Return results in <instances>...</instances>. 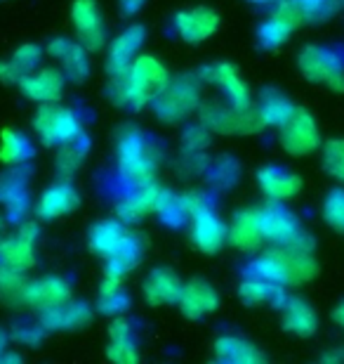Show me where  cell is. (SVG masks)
Wrapping results in <instances>:
<instances>
[{
  "mask_svg": "<svg viewBox=\"0 0 344 364\" xmlns=\"http://www.w3.org/2000/svg\"><path fill=\"white\" fill-rule=\"evenodd\" d=\"M87 151H90V140H87L85 133L80 135L76 142H69V144L57 147V156H55L57 176H60L62 180H71L80 171V166L85 164Z\"/></svg>",
  "mask_w": 344,
  "mask_h": 364,
  "instance_id": "35",
  "label": "cell"
},
{
  "mask_svg": "<svg viewBox=\"0 0 344 364\" xmlns=\"http://www.w3.org/2000/svg\"><path fill=\"white\" fill-rule=\"evenodd\" d=\"M278 144L288 156L302 159L314 154L316 149H321L323 137H321V128L311 112L297 107L288 121L278 128Z\"/></svg>",
  "mask_w": 344,
  "mask_h": 364,
  "instance_id": "7",
  "label": "cell"
},
{
  "mask_svg": "<svg viewBox=\"0 0 344 364\" xmlns=\"http://www.w3.org/2000/svg\"><path fill=\"white\" fill-rule=\"evenodd\" d=\"M106 358L113 364H135L139 362L137 338H109Z\"/></svg>",
  "mask_w": 344,
  "mask_h": 364,
  "instance_id": "42",
  "label": "cell"
},
{
  "mask_svg": "<svg viewBox=\"0 0 344 364\" xmlns=\"http://www.w3.org/2000/svg\"><path fill=\"white\" fill-rule=\"evenodd\" d=\"M26 272L12 270L7 265H0V301L7 305H21L26 289Z\"/></svg>",
  "mask_w": 344,
  "mask_h": 364,
  "instance_id": "38",
  "label": "cell"
},
{
  "mask_svg": "<svg viewBox=\"0 0 344 364\" xmlns=\"http://www.w3.org/2000/svg\"><path fill=\"white\" fill-rule=\"evenodd\" d=\"M203 176H206V180L210 182L212 189L224 192V189H231L240 180V164L229 154L217 156L215 161L208 164V168Z\"/></svg>",
  "mask_w": 344,
  "mask_h": 364,
  "instance_id": "37",
  "label": "cell"
},
{
  "mask_svg": "<svg viewBox=\"0 0 344 364\" xmlns=\"http://www.w3.org/2000/svg\"><path fill=\"white\" fill-rule=\"evenodd\" d=\"M226 235H229L231 246H236L240 253H255L265 246V235H262L260 228V213L257 208L248 206V208H238L236 213L231 215V220L226 223Z\"/></svg>",
  "mask_w": 344,
  "mask_h": 364,
  "instance_id": "19",
  "label": "cell"
},
{
  "mask_svg": "<svg viewBox=\"0 0 344 364\" xmlns=\"http://www.w3.org/2000/svg\"><path fill=\"white\" fill-rule=\"evenodd\" d=\"M212 142V133L208 126H203L201 121L196 123H189L182 133V147L184 151H206Z\"/></svg>",
  "mask_w": 344,
  "mask_h": 364,
  "instance_id": "44",
  "label": "cell"
},
{
  "mask_svg": "<svg viewBox=\"0 0 344 364\" xmlns=\"http://www.w3.org/2000/svg\"><path fill=\"white\" fill-rule=\"evenodd\" d=\"M304 14V24H323L344 10V0H297Z\"/></svg>",
  "mask_w": 344,
  "mask_h": 364,
  "instance_id": "40",
  "label": "cell"
},
{
  "mask_svg": "<svg viewBox=\"0 0 344 364\" xmlns=\"http://www.w3.org/2000/svg\"><path fill=\"white\" fill-rule=\"evenodd\" d=\"M128 74L135 78V83L139 88H144L151 95V100H153V95L163 90L172 78L170 69L165 67V62L149 53H139L135 57V62L128 67Z\"/></svg>",
  "mask_w": 344,
  "mask_h": 364,
  "instance_id": "28",
  "label": "cell"
},
{
  "mask_svg": "<svg viewBox=\"0 0 344 364\" xmlns=\"http://www.w3.org/2000/svg\"><path fill=\"white\" fill-rule=\"evenodd\" d=\"M260 228L265 235V244L272 246H292L302 237V223L285 203L267 201L265 206H257Z\"/></svg>",
  "mask_w": 344,
  "mask_h": 364,
  "instance_id": "10",
  "label": "cell"
},
{
  "mask_svg": "<svg viewBox=\"0 0 344 364\" xmlns=\"http://www.w3.org/2000/svg\"><path fill=\"white\" fill-rule=\"evenodd\" d=\"M45 55L52 57L55 62H60V71L64 78L71 83H85L90 78L92 64H90V53L80 46L78 41L69 38H52L48 43Z\"/></svg>",
  "mask_w": 344,
  "mask_h": 364,
  "instance_id": "14",
  "label": "cell"
},
{
  "mask_svg": "<svg viewBox=\"0 0 344 364\" xmlns=\"http://www.w3.org/2000/svg\"><path fill=\"white\" fill-rule=\"evenodd\" d=\"M67 301H71V284L64 279V277L48 274V277H40V279L26 282L21 305H26V308H31L35 312H43L50 308H57V305H64Z\"/></svg>",
  "mask_w": 344,
  "mask_h": 364,
  "instance_id": "18",
  "label": "cell"
},
{
  "mask_svg": "<svg viewBox=\"0 0 344 364\" xmlns=\"http://www.w3.org/2000/svg\"><path fill=\"white\" fill-rule=\"evenodd\" d=\"M35 263H38V256H35V242L21 237L19 232L0 239V265H7V267H12V270L28 272L31 267H35Z\"/></svg>",
  "mask_w": 344,
  "mask_h": 364,
  "instance_id": "31",
  "label": "cell"
},
{
  "mask_svg": "<svg viewBox=\"0 0 344 364\" xmlns=\"http://www.w3.org/2000/svg\"><path fill=\"white\" fill-rule=\"evenodd\" d=\"M0 201L12 215H24V210L28 208V194L26 178L21 173H7L0 178Z\"/></svg>",
  "mask_w": 344,
  "mask_h": 364,
  "instance_id": "36",
  "label": "cell"
},
{
  "mask_svg": "<svg viewBox=\"0 0 344 364\" xmlns=\"http://www.w3.org/2000/svg\"><path fill=\"white\" fill-rule=\"evenodd\" d=\"M297 69L304 81L333 92H344V62L331 48L304 46L297 55Z\"/></svg>",
  "mask_w": 344,
  "mask_h": 364,
  "instance_id": "6",
  "label": "cell"
},
{
  "mask_svg": "<svg viewBox=\"0 0 344 364\" xmlns=\"http://www.w3.org/2000/svg\"><path fill=\"white\" fill-rule=\"evenodd\" d=\"M199 78H201V83L217 85L219 92L224 95V100L233 107L253 105V92L231 62H215V64H210V67H203L199 71Z\"/></svg>",
  "mask_w": 344,
  "mask_h": 364,
  "instance_id": "13",
  "label": "cell"
},
{
  "mask_svg": "<svg viewBox=\"0 0 344 364\" xmlns=\"http://www.w3.org/2000/svg\"><path fill=\"white\" fill-rule=\"evenodd\" d=\"M238 298L245 305H250V308H257V305H272V308L278 310L285 303V298H288V291H285V287H278L274 282L253 274L240 282Z\"/></svg>",
  "mask_w": 344,
  "mask_h": 364,
  "instance_id": "30",
  "label": "cell"
},
{
  "mask_svg": "<svg viewBox=\"0 0 344 364\" xmlns=\"http://www.w3.org/2000/svg\"><path fill=\"white\" fill-rule=\"evenodd\" d=\"M257 187L267 201L285 203L302 194L304 182L297 173L283 168V166H265L257 171Z\"/></svg>",
  "mask_w": 344,
  "mask_h": 364,
  "instance_id": "20",
  "label": "cell"
},
{
  "mask_svg": "<svg viewBox=\"0 0 344 364\" xmlns=\"http://www.w3.org/2000/svg\"><path fill=\"white\" fill-rule=\"evenodd\" d=\"M304 26V14L297 0H278L272 14L257 28V41L265 50H276L288 43Z\"/></svg>",
  "mask_w": 344,
  "mask_h": 364,
  "instance_id": "8",
  "label": "cell"
},
{
  "mask_svg": "<svg viewBox=\"0 0 344 364\" xmlns=\"http://www.w3.org/2000/svg\"><path fill=\"white\" fill-rule=\"evenodd\" d=\"M19 69L14 67L12 60H0V83L5 85H17L19 81Z\"/></svg>",
  "mask_w": 344,
  "mask_h": 364,
  "instance_id": "48",
  "label": "cell"
},
{
  "mask_svg": "<svg viewBox=\"0 0 344 364\" xmlns=\"http://www.w3.org/2000/svg\"><path fill=\"white\" fill-rule=\"evenodd\" d=\"M333 319H335V324H338L340 329H344V301L338 303V308L333 310Z\"/></svg>",
  "mask_w": 344,
  "mask_h": 364,
  "instance_id": "51",
  "label": "cell"
},
{
  "mask_svg": "<svg viewBox=\"0 0 344 364\" xmlns=\"http://www.w3.org/2000/svg\"><path fill=\"white\" fill-rule=\"evenodd\" d=\"M201 105L203 100H201L199 74H182V76H172L170 83L163 90L153 95L149 107L160 123L177 126V123L199 114Z\"/></svg>",
  "mask_w": 344,
  "mask_h": 364,
  "instance_id": "3",
  "label": "cell"
},
{
  "mask_svg": "<svg viewBox=\"0 0 344 364\" xmlns=\"http://www.w3.org/2000/svg\"><path fill=\"white\" fill-rule=\"evenodd\" d=\"M182 287H184V282L179 279V274L174 270H170V267H153L144 277L142 294L151 308H167V305H177Z\"/></svg>",
  "mask_w": 344,
  "mask_h": 364,
  "instance_id": "22",
  "label": "cell"
},
{
  "mask_svg": "<svg viewBox=\"0 0 344 364\" xmlns=\"http://www.w3.org/2000/svg\"><path fill=\"white\" fill-rule=\"evenodd\" d=\"M210 164V159L206 156V151H184V156L179 159V168L187 176H203Z\"/></svg>",
  "mask_w": 344,
  "mask_h": 364,
  "instance_id": "46",
  "label": "cell"
},
{
  "mask_svg": "<svg viewBox=\"0 0 344 364\" xmlns=\"http://www.w3.org/2000/svg\"><path fill=\"white\" fill-rule=\"evenodd\" d=\"M177 308L187 319H203L219 308V294L206 279H189L182 287Z\"/></svg>",
  "mask_w": 344,
  "mask_h": 364,
  "instance_id": "23",
  "label": "cell"
},
{
  "mask_svg": "<svg viewBox=\"0 0 344 364\" xmlns=\"http://www.w3.org/2000/svg\"><path fill=\"white\" fill-rule=\"evenodd\" d=\"M71 24L76 31V41L87 53H99L101 48H106V24L97 0H73Z\"/></svg>",
  "mask_w": 344,
  "mask_h": 364,
  "instance_id": "11",
  "label": "cell"
},
{
  "mask_svg": "<svg viewBox=\"0 0 344 364\" xmlns=\"http://www.w3.org/2000/svg\"><path fill=\"white\" fill-rule=\"evenodd\" d=\"M92 322V308L83 301H67L57 308L40 312V326L45 331H73Z\"/></svg>",
  "mask_w": 344,
  "mask_h": 364,
  "instance_id": "24",
  "label": "cell"
},
{
  "mask_svg": "<svg viewBox=\"0 0 344 364\" xmlns=\"http://www.w3.org/2000/svg\"><path fill=\"white\" fill-rule=\"evenodd\" d=\"M144 43L146 28L142 24H128L121 33H116L106 48V74L116 76L128 71L130 64L135 62V57L142 53Z\"/></svg>",
  "mask_w": 344,
  "mask_h": 364,
  "instance_id": "15",
  "label": "cell"
},
{
  "mask_svg": "<svg viewBox=\"0 0 344 364\" xmlns=\"http://www.w3.org/2000/svg\"><path fill=\"white\" fill-rule=\"evenodd\" d=\"M219 14L206 5H196L174 14V31L189 46H201L217 33Z\"/></svg>",
  "mask_w": 344,
  "mask_h": 364,
  "instance_id": "17",
  "label": "cell"
},
{
  "mask_svg": "<svg viewBox=\"0 0 344 364\" xmlns=\"http://www.w3.org/2000/svg\"><path fill=\"white\" fill-rule=\"evenodd\" d=\"M172 194V189L158 185L156 180L146 182V185H137L116 201V218L126 225H135L144 220L146 215H156Z\"/></svg>",
  "mask_w": 344,
  "mask_h": 364,
  "instance_id": "9",
  "label": "cell"
},
{
  "mask_svg": "<svg viewBox=\"0 0 344 364\" xmlns=\"http://www.w3.org/2000/svg\"><path fill=\"white\" fill-rule=\"evenodd\" d=\"M321 164L328 176L344 185V137H331L321 144Z\"/></svg>",
  "mask_w": 344,
  "mask_h": 364,
  "instance_id": "39",
  "label": "cell"
},
{
  "mask_svg": "<svg viewBox=\"0 0 344 364\" xmlns=\"http://www.w3.org/2000/svg\"><path fill=\"white\" fill-rule=\"evenodd\" d=\"M43 333H45V329L38 324H24V326H19V329H14L12 333V338L17 341L19 346H35V343H40V338H43Z\"/></svg>",
  "mask_w": 344,
  "mask_h": 364,
  "instance_id": "47",
  "label": "cell"
},
{
  "mask_svg": "<svg viewBox=\"0 0 344 364\" xmlns=\"http://www.w3.org/2000/svg\"><path fill=\"white\" fill-rule=\"evenodd\" d=\"M43 48L35 46V43H24L12 53V64L19 69V74H28V71H35L43 62Z\"/></svg>",
  "mask_w": 344,
  "mask_h": 364,
  "instance_id": "43",
  "label": "cell"
},
{
  "mask_svg": "<svg viewBox=\"0 0 344 364\" xmlns=\"http://www.w3.org/2000/svg\"><path fill=\"white\" fill-rule=\"evenodd\" d=\"M31 156H33V144L24 133L12 128H5L0 133V164L19 168L26 161H31Z\"/></svg>",
  "mask_w": 344,
  "mask_h": 364,
  "instance_id": "33",
  "label": "cell"
},
{
  "mask_svg": "<svg viewBox=\"0 0 344 364\" xmlns=\"http://www.w3.org/2000/svg\"><path fill=\"white\" fill-rule=\"evenodd\" d=\"M130 294L123 287V279H116V277H106L99 284V298H97V308L99 312H104L109 317H118L126 315L130 310Z\"/></svg>",
  "mask_w": 344,
  "mask_h": 364,
  "instance_id": "34",
  "label": "cell"
},
{
  "mask_svg": "<svg viewBox=\"0 0 344 364\" xmlns=\"http://www.w3.org/2000/svg\"><path fill=\"white\" fill-rule=\"evenodd\" d=\"M144 251H146L144 237L139 235V232H130L121 249L116 251L111 258L104 260V274L106 277H116V279L126 282V277L133 274L137 267H139V263H142Z\"/></svg>",
  "mask_w": 344,
  "mask_h": 364,
  "instance_id": "29",
  "label": "cell"
},
{
  "mask_svg": "<svg viewBox=\"0 0 344 364\" xmlns=\"http://www.w3.org/2000/svg\"><path fill=\"white\" fill-rule=\"evenodd\" d=\"M128 235H130V230H128L126 223L118 220V218H106V220L94 223L90 228L87 246H90V251L94 253V256L106 260L121 249L123 242L128 239Z\"/></svg>",
  "mask_w": 344,
  "mask_h": 364,
  "instance_id": "26",
  "label": "cell"
},
{
  "mask_svg": "<svg viewBox=\"0 0 344 364\" xmlns=\"http://www.w3.org/2000/svg\"><path fill=\"white\" fill-rule=\"evenodd\" d=\"M7 350V333L0 329V355H3Z\"/></svg>",
  "mask_w": 344,
  "mask_h": 364,
  "instance_id": "53",
  "label": "cell"
},
{
  "mask_svg": "<svg viewBox=\"0 0 344 364\" xmlns=\"http://www.w3.org/2000/svg\"><path fill=\"white\" fill-rule=\"evenodd\" d=\"M149 3V0H118V10L121 14H126V17H135L144 10V5Z\"/></svg>",
  "mask_w": 344,
  "mask_h": 364,
  "instance_id": "49",
  "label": "cell"
},
{
  "mask_svg": "<svg viewBox=\"0 0 344 364\" xmlns=\"http://www.w3.org/2000/svg\"><path fill=\"white\" fill-rule=\"evenodd\" d=\"M189 239L196 246V251H201L203 256H215L224 249L226 239V223L222 215L217 213L212 206H206L196 210L194 215H189Z\"/></svg>",
  "mask_w": 344,
  "mask_h": 364,
  "instance_id": "12",
  "label": "cell"
},
{
  "mask_svg": "<svg viewBox=\"0 0 344 364\" xmlns=\"http://www.w3.org/2000/svg\"><path fill=\"white\" fill-rule=\"evenodd\" d=\"M321 213H323V223L328 228H333L335 232L344 235V187L328 192Z\"/></svg>",
  "mask_w": 344,
  "mask_h": 364,
  "instance_id": "41",
  "label": "cell"
},
{
  "mask_svg": "<svg viewBox=\"0 0 344 364\" xmlns=\"http://www.w3.org/2000/svg\"><path fill=\"white\" fill-rule=\"evenodd\" d=\"M212 355H215L217 362H224V364H262V362H267V355L260 346H255L253 341H248L243 336H233V333L215 338V343H212Z\"/></svg>",
  "mask_w": 344,
  "mask_h": 364,
  "instance_id": "27",
  "label": "cell"
},
{
  "mask_svg": "<svg viewBox=\"0 0 344 364\" xmlns=\"http://www.w3.org/2000/svg\"><path fill=\"white\" fill-rule=\"evenodd\" d=\"M179 203L187 215H194L196 210L212 206V196L208 192H203V189H187V192L179 194Z\"/></svg>",
  "mask_w": 344,
  "mask_h": 364,
  "instance_id": "45",
  "label": "cell"
},
{
  "mask_svg": "<svg viewBox=\"0 0 344 364\" xmlns=\"http://www.w3.org/2000/svg\"><path fill=\"white\" fill-rule=\"evenodd\" d=\"M297 109V105L292 102L288 95L276 90V88H267L262 92L257 112L260 119L265 123V128H281L285 121L290 119L292 112Z\"/></svg>",
  "mask_w": 344,
  "mask_h": 364,
  "instance_id": "32",
  "label": "cell"
},
{
  "mask_svg": "<svg viewBox=\"0 0 344 364\" xmlns=\"http://www.w3.org/2000/svg\"><path fill=\"white\" fill-rule=\"evenodd\" d=\"M281 324L283 329L299 338H309L318 331V315L311 308V303H306L304 298L290 296L285 298V303L281 305Z\"/></svg>",
  "mask_w": 344,
  "mask_h": 364,
  "instance_id": "25",
  "label": "cell"
},
{
  "mask_svg": "<svg viewBox=\"0 0 344 364\" xmlns=\"http://www.w3.org/2000/svg\"><path fill=\"white\" fill-rule=\"evenodd\" d=\"M33 130L45 147H62L83 135V123L73 109L60 102H48L38 105V112L33 114Z\"/></svg>",
  "mask_w": 344,
  "mask_h": 364,
  "instance_id": "5",
  "label": "cell"
},
{
  "mask_svg": "<svg viewBox=\"0 0 344 364\" xmlns=\"http://www.w3.org/2000/svg\"><path fill=\"white\" fill-rule=\"evenodd\" d=\"M19 90L26 100L35 105H48V102H60L64 88H67V78L60 69L52 67H38L35 71L19 76Z\"/></svg>",
  "mask_w": 344,
  "mask_h": 364,
  "instance_id": "16",
  "label": "cell"
},
{
  "mask_svg": "<svg viewBox=\"0 0 344 364\" xmlns=\"http://www.w3.org/2000/svg\"><path fill=\"white\" fill-rule=\"evenodd\" d=\"M199 121L210 128L212 135L248 137L265 130L257 107H233L229 102H203L199 109Z\"/></svg>",
  "mask_w": 344,
  "mask_h": 364,
  "instance_id": "4",
  "label": "cell"
},
{
  "mask_svg": "<svg viewBox=\"0 0 344 364\" xmlns=\"http://www.w3.org/2000/svg\"><path fill=\"white\" fill-rule=\"evenodd\" d=\"M160 149L144 130L126 126L116 135V168L118 176L133 187L153 182L160 171Z\"/></svg>",
  "mask_w": 344,
  "mask_h": 364,
  "instance_id": "2",
  "label": "cell"
},
{
  "mask_svg": "<svg viewBox=\"0 0 344 364\" xmlns=\"http://www.w3.org/2000/svg\"><path fill=\"white\" fill-rule=\"evenodd\" d=\"M321 362H344V348H335V350L321 355Z\"/></svg>",
  "mask_w": 344,
  "mask_h": 364,
  "instance_id": "50",
  "label": "cell"
},
{
  "mask_svg": "<svg viewBox=\"0 0 344 364\" xmlns=\"http://www.w3.org/2000/svg\"><path fill=\"white\" fill-rule=\"evenodd\" d=\"M250 270L253 274L274 282L278 287L295 289L316 279L318 260L314 251L299 249V246H272L253 260Z\"/></svg>",
  "mask_w": 344,
  "mask_h": 364,
  "instance_id": "1",
  "label": "cell"
},
{
  "mask_svg": "<svg viewBox=\"0 0 344 364\" xmlns=\"http://www.w3.org/2000/svg\"><path fill=\"white\" fill-rule=\"evenodd\" d=\"M80 206V194L78 189L71 185V180H57L50 187H45V192L38 196L35 203V215L40 220H57L73 213Z\"/></svg>",
  "mask_w": 344,
  "mask_h": 364,
  "instance_id": "21",
  "label": "cell"
},
{
  "mask_svg": "<svg viewBox=\"0 0 344 364\" xmlns=\"http://www.w3.org/2000/svg\"><path fill=\"white\" fill-rule=\"evenodd\" d=\"M245 3H250V5H260V7H274L278 0H245Z\"/></svg>",
  "mask_w": 344,
  "mask_h": 364,
  "instance_id": "52",
  "label": "cell"
}]
</instances>
